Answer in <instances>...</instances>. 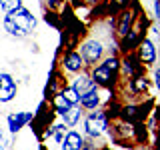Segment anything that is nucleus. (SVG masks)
<instances>
[{"instance_id":"obj_1","label":"nucleus","mask_w":160,"mask_h":150,"mask_svg":"<svg viewBox=\"0 0 160 150\" xmlns=\"http://www.w3.org/2000/svg\"><path fill=\"white\" fill-rule=\"evenodd\" d=\"M34 26H36V18L26 8H16L12 12H6V16H4V28L12 36L22 38L32 32Z\"/></svg>"},{"instance_id":"obj_12","label":"nucleus","mask_w":160,"mask_h":150,"mask_svg":"<svg viewBox=\"0 0 160 150\" xmlns=\"http://www.w3.org/2000/svg\"><path fill=\"white\" fill-rule=\"evenodd\" d=\"M132 24H134V12L132 10H122L118 16V24H116V36L122 38L132 28Z\"/></svg>"},{"instance_id":"obj_3","label":"nucleus","mask_w":160,"mask_h":150,"mask_svg":"<svg viewBox=\"0 0 160 150\" xmlns=\"http://www.w3.org/2000/svg\"><path fill=\"white\" fill-rule=\"evenodd\" d=\"M104 54V44L100 40H86V42L80 46V56H82L84 64H90L94 66L96 62H100Z\"/></svg>"},{"instance_id":"obj_24","label":"nucleus","mask_w":160,"mask_h":150,"mask_svg":"<svg viewBox=\"0 0 160 150\" xmlns=\"http://www.w3.org/2000/svg\"><path fill=\"white\" fill-rule=\"evenodd\" d=\"M2 2H4V0H0V4H2Z\"/></svg>"},{"instance_id":"obj_21","label":"nucleus","mask_w":160,"mask_h":150,"mask_svg":"<svg viewBox=\"0 0 160 150\" xmlns=\"http://www.w3.org/2000/svg\"><path fill=\"white\" fill-rule=\"evenodd\" d=\"M128 2H130V0H110V4H112V8H114V10H118V8H126V6H128Z\"/></svg>"},{"instance_id":"obj_6","label":"nucleus","mask_w":160,"mask_h":150,"mask_svg":"<svg viewBox=\"0 0 160 150\" xmlns=\"http://www.w3.org/2000/svg\"><path fill=\"white\" fill-rule=\"evenodd\" d=\"M16 90H18V86L10 74H6V72L0 74V102H10L16 96Z\"/></svg>"},{"instance_id":"obj_14","label":"nucleus","mask_w":160,"mask_h":150,"mask_svg":"<svg viewBox=\"0 0 160 150\" xmlns=\"http://www.w3.org/2000/svg\"><path fill=\"white\" fill-rule=\"evenodd\" d=\"M150 88V82L146 78V74H138V76H132L130 78V92L132 94H146Z\"/></svg>"},{"instance_id":"obj_5","label":"nucleus","mask_w":160,"mask_h":150,"mask_svg":"<svg viewBox=\"0 0 160 150\" xmlns=\"http://www.w3.org/2000/svg\"><path fill=\"white\" fill-rule=\"evenodd\" d=\"M142 38H144L142 28H140V26H132L122 38H120V50H122L124 54H126V52H132V48H136V44Z\"/></svg>"},{"instance_id":"obj_17","label":"nucleus","mask_w":160,"mask_h":150,"mask_svg":"<svg viewBox=\"0 0 160 150\" xmlns=\"http://www.w3.org/2000/svg\"><path fill=\"white\" fill-rule=\"evenodd\" d=\"M60 94H62V96L66 98L68 102L72 104V106H76V104L80 102V96H78L76 92H74V88H72V86H64L62 90H60Z\"/></svg>"},{"instance_id":"obj_9","label":"nucleus","mask_w":160,"mask_h":150,"mask_svg":"<svg viewBox=\"0 0 160 150\" xmlns=\"http://www.w3.org/2000/svg\"><path fill=\"white\" fill-rule=\"evenodd\" d=\"M62 64H64V68H66L68 72H80V70L86 66L82 56H80V52H76V50H68Z\"/></svg>"},{"instance_id":"obj_2","label":"nucleus","mask_w":160,"mask_h":150,"mask_svg":"<svg viewBox=\"0 0 160 150\" xmlns=\"http://www.w3.org/2000/svg\"><path fill=\"white\" fill-rule=\"evenodd\" d=\"M84 128H86L88 136H100L108 128V114L102 112V110H96V112L88 114V118L84 120Z\"/></svg>"},{"instance_id":"obj_11","label":"nucleus","mask_w":160,"mask_h":150,"mask_svg":"<svg viewBox=\"0 0 160 150\" xmlns=\"http://www.w3.org/2000/svg\"><path fill=\"white\" fill-rule=\"evenodd\" d=\"M60 144H62V150H82L84 148V138L80 136L78 132L70 130V132L64 134V138L60 140Z\"/></svg>"},{"instance_id":"obj_8","label":"nucleus","mask_w":160,"mask_h":150,"mask_svg":"<svg viewBox=\"0 0 160 150\" xmlns=\"http://www.w3.org/2000/svg\"><path fill=\"white\" fill-rule=\"evenodd\" d=\"M32 118H34L32 112H12L8 116V128H10V132L16 134L20 128H24V124L32 122Z\"/></svg>"},{"instance_id":"obj_22","label":"nucleus","mask_w":160,"mask_h":150,"mask_svg":"<svg viewBox=\"0 0 160 150\" xmlns=\"http://www.w3.org/2000/svg\"><path fill=\"white\" fill-rule=\"evenodd\" d=\"M4 146H6V138H4V134H2V130H0V150H2Z\"/></svg>"},{"instance_id":"obj_10","label":"nucleus","mask_w":160,"mask_h":150,"mask_svg":"<svg viewBox=\"0 0 160 150\" xmlns=\"http://www.w3.org/2000/svg\"><path fill=\"white\" fill-rule=\"evenodd\" d=\"M72 88H74V92H76L78 96H82V94H86L88 90L96 88V84H94V80L90 78V74H84V72H80L78 76L74 78V82H72Z\"/></svg>"},{"instance_id":"obj_15","label":"nucleus","mask_w":160,"mask_h":150,"mask_svg":"<svg viewBox=\"0 0 160 150\" xmlns=\"http://www.w3.org/2000/svg\"><path fill=\"white\" fill-rule=\"evenodd\" d=\"M70 106H72V104H70L60 92H56V94L52 96V110L58 114V116H62L64 112H68V108H70Z\"/></svg>"},{"instance_id":"obj_20","label":"nucleus","mask_w":160,"mask_h":150,"mask_svg":"<svg viewBox=\"0 0 160 150\" xmlns=\"http://www.w3.org/2000/svg\"><path fill=\"white\" fill-rule=\"evenodd\" d=\"M102 64L110 70V72H114V74H116V72H118V68H120V60H118V56H108Z\"/></svg>"},{"instance_id":"obj_16","label":"nucleus","mask_w":160,"mask_h":150,"mask_svg":"<svg viewBox=\"0 0 160 150\" xmlns=\"http://www.w3.org/2000/svg\"><path fill=\"white\" fill-rule=\"evenodd\" d=\"M62 120H64V126H76L78 120H80V106H70L68 112L62 114Z\"/></svg>"},{"instance_id":"obj_19","label":"nucleus","mask_w":160,"mask_h":150,"mask_svg":"<svg viewBox=\"0 0 160 150\" xmlns=\"http://www.w3.org/2000/svg\"><path fill=\"white\" fill-rule=\"evenodd\" d=\"M0 8H2L4 12H12V10H16V8H22V0H4V2L0 4Z\"/></svg>"},{"instance_id":"obj_7","label":"nucleus","mask_w":160,"mask_h":150,"mask_svg":"<svg viewBox=\"0 0 160 150\" xmlns=\"http://www.w3.org/2000/svg\"><path fill=\"white\" fill-rule=\"evenodd\" d=\"M90 78L94 80V84H96V86L108 88L110 84L114 82V72H110V70L104 66V64H98V66L92 68V74H90Z\"/></svg>"},{"instance_id":"obj_23","label":"nucleus","mask_w":160,"mask_h":150,"mask_svg":"<svg viewBox=\"0 0 160 150\" xmlns=\"http://www.w3.org/2000/svg\"><path fill=\"white\" fill-rule=\"evenodd\" d=\"M86 2H90V4H92V2H98V0H86Z\"/></svg>"},{"instance_id":"obj_18","label":"nucleus","mask_w":160,"mask_h":150,"mask_svg":"<svg viewBox=\"0 0 160 150\" xmlns=\"http://www.w3.org/2000/svg\"><path fill=\"white\" fill-rule=\"evenodd\" d=\"M64 134H66V128H64V124H56V126L48 128V136H52L56 142H60V140L64 138Z\"/></svg>"},{"instance_id":"obj_4","label":"nucleus","mask_w":160,"mask_h":150,"mask_svg":"<svg viewBox=\"0 0 160 150\" xmlns=\"http://www.w3.org/2000/svg\"><path fill=\"white\" fill-rule=\"evenodd\" d=\"M136 58L142 66H152L156 62V48H154V42L148 38H142L136 44Z\"/></svg>"},{"instance_id":"obj_13","label":"nucleus","mask_w":160,"mask_h":150,"mask_svg":"<svg viewBox=\"0 0 160 150\" xmlns=\"http://www.w3.org/2000/svg\"><path fill=\"white\" fill-rule=\"evenodd\" d=\"M78 104L84 110H96L98 104H100V92H98V88H92V90H88L86 94H82Z\"/></svg>"}]
</instances>
